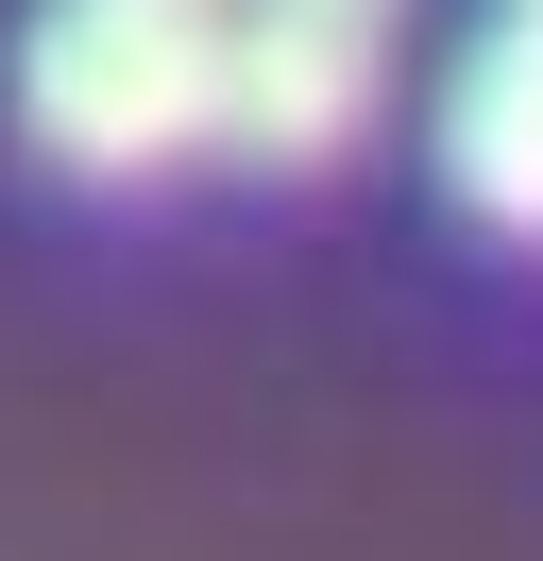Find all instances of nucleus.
<instances>
[{
  "mask_svg": "<svg viewBox=\"0 0 543 561\" xmlns=\"http://www.w3.org/2000/svg\"><path fill=\"white\" fill-rule=\"evenodd\" d=\"M18 137L85 187H153L238 137V35L153 0H51L18 35Z\"/></svg>",
  "mask_w": 543,
  "mask_h": 561,
  "instance_id": "nucleus-1",
  "label": "nucleus"
},
{
  "mask_svg": "<svg viewBox=\"0 0 543 561\" xmlns=\"http://www.w3.org/2000/svg\"><path fill=\"white\" fill-rule=\"evenodd\" d=\"M238 153L272 171H339L391 85V0H238Z\"/></svg>",
  "mask_w": 543,
  "mask_h": 561,
  "instance_id": "nucleus-2",
  "label": "nucleus"
},
{
  "mask_svg": "<svg viewBox=\"0 0 543 561\" xmlns=\"http://www.w3.org/2000/svg\"><path fill=\"white\" fill-rule=\"evenodd\" d=\"M441 187L493 239H543V18H509L493 51H459V85H441Z\"/></svg>",
  "mask_w": 543,
  "mask_h": 561,
  "instance_id": "nucleus-3",
  "label": "nucleus"
},
{
  "mask_svg": "<svg viewBox=\"0 0 543 561\" xmlns=\"http://www.w3.org/2000/svg\"><path fill=\"white\" fill-rule=\"evenodd\" d=\"M153 18H221V0H153Z\"/></svg>",
  "mask_w": 543,
  "mask_h": 561,
  "instance_id": "nucleus-4",
  "label": "nucleus"
},
{
  "mask_svg": "<svg viewBox=\"0 0 543 561\" xmlns=\"http://www.w3.org/2000/svg\"><path fill=\"white\" fill-rule=\"evenodd\" d=\"M509 18H543V0H509Z\"/></svg>",
  "mask_w": 543,
  "mask_h": 561,
  "instance_id": "nucleus-5",
  "label": "nucleus"
}]
</instances>
